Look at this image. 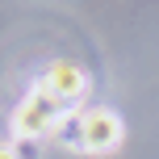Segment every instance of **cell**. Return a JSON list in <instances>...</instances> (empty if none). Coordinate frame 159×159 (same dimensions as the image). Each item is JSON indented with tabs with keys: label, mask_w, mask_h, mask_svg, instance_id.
Here are the masks:
<instances>
[{
	"label": "cell",
	"mask_w": 159,
	"mask_h": 159,
	"mask_svg": "<svg viewBox=\"0 0 159 159\" xmlns=\"http://www.w3.org/2000/svg\"><path fill=\"white\" fill-rule=\"evenodd\" d=\"M121 134H126V126H121V117L113 109H88L84 113V151L88 155H109V151H117V143H121Z\"/></svg>",
	"instance_id": "obj_3"
},
{
	"label": "cell",
	"mask_w": 159,
	"mask_h": 159,
	"mask_svg": "<svg viewBox=\"0 0 159 159\" xmlns=\"http://www.w3.org/2000/svg\"><path fill=\"white\" fill-rule=\"evenodd\" d=\"M38 84L46 88V92L55 96L67 113H75V105L88 96V71H84L80 63H71V59H55V63H50V71L42 75Z\"/></svg>",
	"instance_id": "obj_2"
},
{
	"label": "cell",
	"mask_w": 159,
	"mask_h": 159,
	"mask_svg": "<svg viewBox=\"0 0 159 159\" xmlns=\"http://www.w3.org/2000/svg\"><path fill=\"white\" fill-rule=\"evenodd\" d=\"M59 117H67V109L42 84H34L30 92H25V101L13 109L8 130H13V138H42V134H50V130L59 126Z\"/></svg>",
	"instance_id": "obj_1"
},
{
	"label": "cell",
	"mask_w": 159,
	"mask_h": 159,
	"mask_svg": "<svg viewBox=\"0 0 159 159\" xmlns=\"http://www.w3.org/2000/svg\"><path fill=\"white\" fill-rule=\"evenodd\" d=\"M0 159H21V155H17L13 147H0Z\"/></svg>",
	"instance_id": "obj_5"
},
{
	"label": "cell",
	"mask_w": 159,
	"mask_h": 159,
	"mask_svg": "<svg viewBox=\"0 0 159 159\" xmlns=\"http://www.w3.org/2000/svg\"><path fill=\"white\" fill-rule=\"evenodd\" d=\"M50 138H55L59 147H67V151H84V117H80V113L59 117V126L50 130Z\"/></svg>",
	"instance_id": "obj_4"
}]
</instances>
